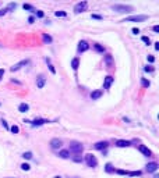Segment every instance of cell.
I'll return each instance as SVG.
<instances>
[{"instance_id": "cell-1", "label": "cell", "mask_w": 159, "mask_h": 178, "mask_svg": "<svg viewBox=\"0 0 159 178\" xmlns=\"http://www.w3.org/2000/svg\"><path fill=\"white\" fill-rule=\"evenodd\" d=\"M84 150V146H83V143H80V142H71L70 143V150L68 152H71V153H74V155H81Z\"/></svg>"}, {"instance_id": "cell-2", "label": "cell", "mask_w": 159, "mask_h": 178, "mask_svg": "<svg viewBox=\"0 0 159 178\" xmlns=\"http://www.w3.org/2000/svg\"><path fill=\"white\" fill-rule=\"evenodd\" d=\"M84 160H85V163H87L88 167H96V166H98V160H96V157L93 156L92 153H88V155H85Z\"/></svg>"}, {"instance_id": "cell-3", "label": "cell", "mask_w": 159, "mask_h": 178, "mask_svg": "<svg viewBox=\"0 0 159 178\" xmlns=\"http://www.w3.org/2000/svg\"><path fill=\"white\" fill-rule=\"evenodd\" d=\"M112 9L117 13H130V11H133L131 6H126V4H113Z\"/></svg>"}, {"instance_id": "cell-4", "label": "cell", "mask_w": 159, "mask_h": 178, "mask_svg": "<svg viewBox=\"0 0 159 178\" xmlns=\"http://www.w3.org/2000/svg\"><path fill=\"white\" fill-rule=\"evenodd\" d=\"M145 20H148V15H130L124 20L123 22H141V21H145Z\"/></svg>"}, {"instance_id": "cell-5", "label": "cell", "mask_w": 159, "mask_h": 178, "mask_svg": "<svg viewBox=\"0 0 159 178\" xmlns=\"http://www.w3.org/2000/svg\"><path fill=\"white\" fill-rule=\"evenodd\" d=\"M87 6H88L87 2L77 3V4L74 6V11H75V13H83V11H85V9H87Z\"/></svg>"}, {"instance_id": "cell-6", "label": "cell", "mask_w": 159, "mask_h": 178, "mask_svg": "<svg viewBox=\"0 0 159 178\" xmlns=\"http://www.w3.org/2000/svg\"><path fill=\"white\" fill-rule=\"evenodd\" d=\"M50 148L55 149V150H57V149L62 148V141H60L59 138H53L50 141Z\"/></svg>"}, {"instance_id": "cell-7", "label": "cell", "mask_w": 159, "mask_h": 178, "mask_svg": "<svg viewBox=\"0 0 159 178\" xmlns=\"http://www.w3.org/2000/svg\"><path fill=\"white\" fill-rule=\"evenodd\" d=\"M28 63H30V60H22V61H20V63H17V64H14V66L11 67L10 70H11V71H18L20 68L24 67V66H27Z\"/></svg>"}, {"instance_id": "cell-8", "label": "cell", "mask_w": 159, "mask_h": 178, "mask_svg": "<svg viewBox=\"0 0 159 178\" xmlns=\"http://www.w3.org/2000/svg\"><path fill=\"white\" fill-rule=\"evenodd\" d=\"M45 84H46V78H45L43 75H40L36 78V88H39V89H42L45 86Z\"/></svg>"}, {"instance_id": "cell-9", "label": "cell", "mask_w": 159, "mask_h": 178, "mask_svg": "<svg viewBox=\"0 0 159 178\" xmlns=\"http://www.w3.org/2000/svg\"><path fill=\"white\" fill-rule=\"evenodd\" d=\"M130 145H131V142H130V141H124V139L116 141V146H117V148H128Z\"/></svg>"}, {"instance_id": "cell-10", "label": "cell", "mask_w": 159, "mask_h": 178, "mask_svg": "<svg viewBox=\"0 0 159 178\" xmlns=\"http://www.w3.org/2000/svg\"><path fill=\"white\" fill-rule=\"evenodd\" d=\"M113 81H115V78L113 77H110V75H108L105 78V82H103V89H109L110 88V85L113 84Z\"/></svg>"}, {"instance_id": "cell-11", "label": "cell", "mask_w": 159, "mask_h": 178, "mask_svg": "<svg viewBox=\"0 0 159 178\" xmlns=\"http://www.w3.org/2000/svg\"><path fill=\"white\" fill-rule=\"evenodd\" d=\"M158 167H159L158 163L152 161V163H148V164H146V171H148V173H155V171L158 170Z\"/></svg>"}, {"instance_id": "cell-12", "label": "cell", "mask_w": 159, "mask_h": 178, "mask_svg": "<svg viewBox=\"0 0 159 178\" xmlns=\"http://www.w3.org/2000/svg\"><path fill=\"white\" fill-rule=\"evenodd\" d=\"M88 49H89V44L85 42V40H81L78 43V52H81V53H83V52H87Z\"/></svg>"}, {"instance_id": "cell-13", "label": "cell", "mask_w": 159, "mask_h": 178, "mask_svg": "<svg viewBox=\"0 0 159 178\" xmlns=\"http://www.w3.org/2000/svg\"><path fill=\"white\" fill-rule=\"evenodd\" d=\"M138 149H140V152H141L144 156H148V157H149L151 155H152V152H151L146 146H144V145H140V146H138Z\"/></svg>"}, {"instance_id": "cell-14", "label": "cell", "mask_w": 159, "mask_h": 178, "mask_svg": "<svg viewBox=\"0 0 159 178\" xmlns=\"http://www.w3.org/2000/svg\"><path fill=\"white\" fill-rule=\"evenodd\" d=\"M93 148L98 149V150H103V149L108 148V142H106V141H103V142H98V143L93 145Z\"/></svg>"}, {"instance_id": "cell-15", "label": "cell", "mask_w": 159, "mask_h": 178, "mask_svg": "<svg viewBox=\"0 0 159 178\" xmlns=\"http://www.w3.org/2000/svg\"><path fill=\"white\" fill-rule=\"evenodd\" d=\"M101 96H102V91H101V89H98V91H93L91 93V99L92 100H98Z\"/></svg>"}, {"instance_id": "cell-16", "label": "cell", "mask_w": 159, "mask_h": 178, "mask_svg": "<svg viewBox=\"0 0 159 178\" xmlns=\"http://www.w3.org/2000/svg\"><path fill=\"white\" fill-rule=\"evenodd\" d=\"M59 156L62 157V159H68V157H70V152H68L67 149H62V150L59 152Z\"/></svg>"}, {"instance_id": "cell-17", "label": "cell", "mask_w": 159, "mask_h": 178, "mask_svg": "<svg viewBox=\"0 0 159 178\" xmlns=\"http://www.w3.org/2000/svg\"><path fill=\"white\" fill-rule=\"evenodd\" d=\"M18 110L21 111V113H27L28 110H30V106H28L27 103H21V104L18 106Z\"/></svg>"}, {"instance_id": "cell-18", "label": "cell", "mask_w": 159, "mask_h": 178, "mask_svg": "<svg viewBox=\"0 0 159 178\" xmlns=\"http://www.w3.org/2000/svg\"><path fill=\"white\" fill-rule=\"evenodd\" d=\"M105 61H106V66H108V67H112V64H113L112 56H110V54H106V56H105Z\"/></svg>"}, {"instance_id": "cell-19", "label": "cell", "mask_w": 159, "mask_h": 178, "mask_svg": "<svg viewBox=\"0 0 159 178\" xmlns=\"http://www.w3.org/2000/svg\"><path fill=\"white\" fill-rule=\"evenodd\" d=\"M93 49H95L96 52H99V53H103V52H105V47L101 46L99 43H95V44H93Z\"/></svg>"}, {"instance_id": "cell-20", "label": "cell", "mask_w": 159, "mask_h": 178, "mask_svg": "<svg viewBox=\"0 0 159 178\" xmlns=\"http://www.w3.org/2000/svg\"><path fill=\"white\" fill-rule=\"evenodd\" d=\"M45 123H48L46 120H42V118H36L35 121H32V125H42Z\"/></svg>"}, {"instance_id": "cell-21", "label": "cell", "mask_w": 159, "mask_h": 178, "mask_svg": "<svg viewBox=\"0 0 159 178\" xmlns=\"http://www.w3.org/2000/svg\"><path fill=\"white\" fill-rule=\"evenodd\" d=\"M78 64H80L78 59H73V61H71V67H73V70H77V68H78Z\"/></svg>"}, {"instance_id": "cell-22", "label": "cell", "mask_w": 159, "mask_h": 178, "mask_svg": "<svg viewBox=\"0 0 159 178\" xmlns=\"http://www.w3.org/2000/svg\"><path fill=\"white\" fill-rule=\"evenodd\" d=\"M141 84H142V86H144V88H149V85H151V82L148 79H145V78H141Z\"/></svg>"}, {"instance_id": "cell-23", "label": "cell", "mask_w": 159, "mask_h": 178, "mask_svg": "<svg viewBox=\"0 0 159 178\" xmlns=\"http://www.w3.org/2000/svg\"><path fill=\"white\" fill-rule=\"evenodd\" d=\"M105 170H106L108 173H113V171H115V168H113V166H112L110 163H108V164L105 166Z\"/></svg>"}, {"instance_id": "cell-24", "label": "cell", "mask_w": 159, "mask_h": 178, "mask_svg": "<svg viewBox=\"0 0 159 178\" xmlns=\"http://www.w3.org/2000/svg\"><path fill=\"white\" fill-rule=\"evenodd\" d=\"M22 7H24V10H30V11H32V13H36V10H35L31 4H24Z\"/></svg>"}, {"instance_id": "cell-25", "label": "cell", "mask_w": 159, "mask_h": 178, "mask_svg": "<svg viewBox=\"0 0 159 178\" xmlns=\"http://www.w3.org/2000/svg\"><path fill=\"white\" fill-rule=\"evenodd\" d=\"M22 157H24V159H27V160H31L32 159V153L31 152H25V153H22Z\"/></svg>"}, {"instance_id": "cell-26", "label": "cell", "mask_w": 159, "mask_h": 178, "mask_svg": "<svg viewBox=\"0 0 159 178\" xmlns=\"http://www.w3.org/2000/svg\"><path fill=\"white\" fill-rule=\"evenodd\" d=\"M73 160H74L75 163H81V161H83V157H81V155H74Z\"/></svg>"}, {"instance_id": "cell-27", "label": "cell", "mask_w": 159, "mask_h": 178, "mask_svg": "<svg viewBox=\"0 0 159 178\" xmlns=\"http://www.w3.org/2000/svg\"><path fill=\"white\" fill-rule=\"evenodd\" d=\"M127 175H130V177H140L141 171H131V173H127Z\"/></svg>"}, {"instance_id": "cell-28", "label": "cell", "mask_w": 159, "mask_h": 178, "mask_svg": "<svg viewBox=\"0 0 159 178\" xmlns=\"http://www.w3.org/2000/svg\"><path fill=\"white\" fill-rule=\"evenodd\" d=\"M55 15H56V17H66L67 13H66V11H56Z\"/></svg>"}, {"instance_id": "cell-29", "label": "cell", "mask_w": 159, "mask_h": 178, "mask_svg": "<svg viewBox=\"0 0 159 178\" xmlns=\"http://www.w3.org/2000/svg\"><path fill=\"white\" fill-rule=\"evenodd\" d=\"M42 36H43V40H45L46 43H50V42H52V38H50V36H49L48 34H43Z\"/></svg>"}, {"instance_id": "cell-30", "label": "cell", "mask_w": 159, "mask_h": 178, "mask_svg": "<svg viewBox=\"0 0 159 178\" xmlns=\"http://www.w3.org/2000/svg\"><path fill=\"white\" fill-rule=\"evenodd\" d=\"M10 131L13 134H18L20 132V128L17 127V125H13V127H10Z\"/></svg>"}, {"instance_id": "cell-31", "label": "cell", "mask_w": 159, "mask_h": 178, "mask_svg": "<svg viewBox=\"0 0 159 178\" xmlns=\"http://www.w3.org/2000/svg\"><path fill=\"white\" fill-rule=\"evenodd\" d=\"M15 7H17V4H15V3H10V4L9 6H7V11H9V10H15Z\"/></svg>"}, {"instance_id": "cell-32", "label": "cell", "mask_w": 159, "mask_h": 178, "mask_svg": "<svg viewBox=\"0 0 159 178\" xmlns=\"http://www.w3.org/2000/svg\"><path fill=\"white\" fill-rule=\"evenodd\" d=\"M21 168L24 170V171H28V170L31 168V166H30V164H27V163H24V164H21Z\"/></svg>"}, {"instance_id": "cell-33", "label": "cell", "mask_w": 159, "mask_h": 178, "mask_svg": "<svg viewBox=\"0 0 159 178\" xmlns=\"http://www.w3.org/2000/svg\"><path fill=\"white\" fill-rule=\"evenodd\" d=\"M142 42H144V43H146V44H151V40H149V38H148V36H142Z\"/></svg>"}, {"instance_id": "cell-34", "label": "cell", "mask_w": 159, "mask_h": 178, "mask_svg": "<svg viewBox=\"0 0 159 178\" xmlns=\"http://www.w3.org/2000/svg\"><path fill=\"white\" fill-rule=\"evenodd\" d=\"M144 71H146V72H152V71H154V67H152V66H146V67L144 68Z\"/></svg>"}, {"instance_id": "cell-35", "label": "cell", "mask_w": 159, "mask_h": 178, "mask_svg": "<svg viewBox=\"0 0 159 178\" xmlns=\"http://www.w3.org/2000/svg\"><path fill=\"white\" fill-rule=\"evenodd\" d=\"M2 125H3V127H4L6 129H10V127H9V124H7L6 120H2Z\"/></svg>"}, {"instance_id": "cell-36", "label": "cell", "mask_w": 159, "mask_h": 178, "mask_svg": "<svg viewBox=\"0 0 159 178\" xmlns=\"http://www.w3.org/2000/svg\"><path fill=\"white\" fill-rule=\"evenodd\" d=\"M43 11H36V17H38V18H42L43 17Z\"/></svg>"}, {"instance_id": "cell-37", "label": "cell", "mask_w": 159, "mask_h": 178, "mask_svg": "<svg viewBox=\"0 0 159 178\" xmlns=\"http://www.w3.org/2000/svg\"><path fill=\"white\" fill-rule=\"evenodd\" d=\"M49 70H50L52 74H56V70H55V67H53L52 64H49Z\"/></svg>"}, {"instance_id": "cell-38", "label": "cell", "mask_w": 159, "mask_h": 178, "mask_svg": "<svg viewBox=\"0 0 159 178\" xmlns=\"http://www.w3.org/2000/svg\"><path fill=\"white\" fill-rule=\"evenodd\" d=\"M92 18H93V20H102V15H98V14H92Z\"/></svg>"}, {"instance_id": "cell-39", "label": "cell", "mask_w": 159, "mask_h": 178, "mask_svg": "<svg viewBox=\"0 0 159 178\" xmlns=\"http://www.w3.org/2000/svg\"><path fill=\"white\" fill-rule=\"evenodd\" d=\"M148 61L149 63H154L155 61V57H154V56H148Z\"/></svg>"}, {"instance_id": "cell-40", "label": "cell", "mask_w": 159, "mask_h": 178, "mask_svg": "<svg viewBox=\"0 0 159 178\" xmlns=\"http://www.w3.org/2000/svg\"><path fill=\"white\" fill-rule=\"evenodd\" d=\"M116 173L117 174H123V175H124V174H127V171H124V170H117Z\"/></svg>"}, {"instance_id": "cell-41", "label": "cell", "mask_w": 159, "mask_h": 178, "mask_svg": "<svg viewBox=\"0 0 159 178\" xmlns=\"http://www.w3.org/2000/svg\"><path fill=\"white\" fill-rule=\"evenodd\" d=\"M133 34H140V29H138V28H133Z\"/></svg>"}, {"instance_id": "cell-42", "label": "cell", "mask_w": 159, "mask_h": 178, "mask_svg": "<svg viewBox=\"0 0 159 178\" xmlns=\"http://www.w3.org/2000/svg\"><path fill=\"white\" fill-rule=\"evenodd\" d=\"M6 13H7V10H6V9H3V10H0V15H4Z\"/></svg>"}, {"instance_id": "cell-43", "label": "cell", "mask_w": 159, "mask_h": 178, "mask_svg": "<svg viewBox=\"0 0 159 178\" xmlns=\"http://www.w3.org/2000/svg\"><path fill=\"white\" fill-rule=\"evenodd\" d=\"M34 21H35V18H34V17H30V18H28V22H30V24H32Z\"/></svg>"}, {"instance_id": "cell-44", "label": "cell", "mask_w": 159, "mask_h": 178, "mask_svg": "<svg viewBox=\"0 0 159 178\" xmlns=\"http://www.w3.org/2000/svg\"><path fill=\"white\" fill-rule=\"evenodd\" d=\"M152 29H154V32H159V27H158V25H155V27L152 28Z\"/></svg>"}, {"instance_id": "cell-45", "label": "cell", "mask_w": 159, "mask_h": 178, "mask_svg": "<svg viewBox=\"0 0 159 178\" xmlns=\"http://www.w3.org/2000/svg\"><path fill=\"white\" fill-rule=\"evenodd\" d=\"M155 50H159V43H158V42L155 43Z\"/></svg>"}, {"instance_id": "cell-46", "label": "cell", "mask_w": 159, "mask_h": 178, "mask_svg": "<svg viewBox=\"0 0 159 178\" xmlns=\"http://www.w3.org/2000/svg\"><path fill=\"white\" fill-rule=\"evenodd\" d=\"M3 74H4V71H3V70H0V79H2V77H3Z\"/></svg>"}, {"instance_id": "cell-47", "label": "cell", "mask_w": 159, "mask_h": 178, "mask_svg": "<svg viewBox=\"0 0 159 178\" xmlns=\"http://www.w3.org/2000/svg\"><path fill=\"white\" fill-rule=\"evenodd\" d=\"M55 178H62V177H55Z\"/></svg>"}]
</instances>
